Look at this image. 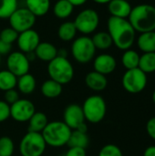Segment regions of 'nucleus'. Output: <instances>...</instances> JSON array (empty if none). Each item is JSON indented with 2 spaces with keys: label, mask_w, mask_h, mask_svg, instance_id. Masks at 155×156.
Listing matches in <instances>:
<instances>
[{
  "label": "nucleus",
  "mask_w": 155,
  "mask_h": 156,
  "mask_svg": "<svg viewBox=\"0 0 155 156\" xmlns=\"http://www.w3.org/2000/svg\"><path fill=\"white\" fill-rule=\"evenodd\" d=\"M108 33L112 43L121 50H127L132 48L135 41L136 31L128 19L110 16L107 22Z\"/></svg>",
  "instance_id": "1"
},
{
  "label": "nucleus",
  "mask_w": 155,
  "mask_h": 156,
  "mask_svg": "<svg viewBox=\"0 0 155 156\" xmlns=\"http://www.w3.org/2000/svg\"><path fill=\"white\" fill-rule=\"evenodd\" d=\"M128 18L136 32L155 31V6L153 5L141 4L132 7Z\"/></svg>",
  "instance_id": "2"
},
{
  "label": "nucleus",
  "mask_w": 155,
  "mask_h": 156,
  "mask_svg": "<svg viewBox=\"0 0 155 156\" xmlns=\"http://www.w3.org/2000/svg\"><path fill=\"white\" fill-rule=\"evenodd\" d=\"M71 131L63 121H53L47 124L41 134L47 145L58 148L68 144Z\"/></svg>",
  "instance_id": "3"
},
{
  "label": "nucleus",
  "mask_w": 155,
  "mask_h": 156,
  "mask_svg": "<svg viewBox=\"0 0 155 156\" xmlns=\"http://www.w3.org/2000/svg\"><path fill=\"white\" fill-rule=\"evenodd\" d=\"M48 74L51 80L63 86L73 80L74 68L67 58L57 56L54 59L48 62Z\"/></svg>",
  "instance_id": "4"
},
{
  "label": "nucleus",
  "mask_w": 155,
  "mask_h": 156,
  "mask_svg": "<svg viewBox=\"0 0 155 156\" xmlns=\"http://www.w3.org/2000/svg\"><path fill=\"white\" fill-rule=\"evenodd\" d=\"M85 120L90 123H99L106 116L107 104L100 95L89 96L81 105Z\"/></svg>",
  "instance_id": "5"
},
{
  "label": "nucleus",
  "mask_w": 155,
  "mask_h": 156,
  "mask_svg": "<svg viewBox=\"0 0 155 156\" xmlns=\"http://www.w3.org/2000/svg\"><path fill=\"white\" fill-rule=\"evenodd\" d=\"M47 144L40 133L27 132L21 139L18 150L21 156H42Z\"/></svg>",
  "instance_id": "6"
},
{
  "label": "nucleus",
  "mask_w": 155,
  "mask_h": 156,
  "mask_svg": "<svg viewBox=\"0 0 155 156\" xmlns=\"http://www.w3.org/2000/svg\"><path fill=\"white\" fill-rule=\"evenodd\" d=\"M71 54L74 59L80 64L90 62L96 54V48L91 40V37L81 36L73 40L71 45Z\"/></svg>",
  "instance_id": "7"
},
{
  "label": "nucleus",
  "mask_w": 155,
  "mask_h": 156,
  "mask_svg": "<svg viewBox=\"0 0 155 156\" xmlns=\"http://www.w3.org/2000/svg\"><path fill=\"white\" fill-rule=\"evenodd\" d=\"M74 25L77 31L89 35L96 31L100 24V16L98 12L92 8H86L80 11L75 17Z\"/></svg>",
  "instance_id": "8"
},
{
  "label": "nucleus",
  "mask_w": 155,
  "mask_h": 156,
  "mask_svg": "<svg viewBox=\"0 0 155 156\" xmlns=\"http://www.w3.org/2000/svg\"><path fill=\"white\" fill-rule=\"evenodd\" d=\"M124 90L132 94L142 92L147 85V75L139 68L127 69L122 79Z\"/></svg>",
  "instance_id": "9"
},
{
  "label": "nucleus",
  "mask_w": 155,
  "mask_h": 156,
  "mask_svg": "<svg viewBox=\"0 0 155 156\" xmlns=\"http://www.w3.org/2000/svg\"><path fill=\"white\" fill-rule=\"evenodd\" d=\"M37 17L26 7H17L8 17L10 27L18 33L31 29Z\"/></svg>",
  "instance_id": "10"
},
{
  "label": "nucleus",
  "mask_w": 155,
  "mask_h": 156,
  "mask_svg": "<svg viewBox=\"0 0 155 156\" xmlns=\"http://www.w3.org/2000/svg\"><path fill=\"white\" fill-rule=\"evenodd\" d=\"M36 112L34 103L27 99H19L10 105V117L17 122H26Z\"/></svg>",
  "instance_id": "11"
},
{
  "label": "nucleus",
  "mask_w": 155,
  "mask_h": 156,
  "mask_svg": "<svg viewBox=\"0 0 155 156\" xmlns=\"http://www.w3.org/2000/svg\"><path fill=\"white\" fill-rule=\"evenodd\" d=\"M6 67L7 70L18 78L28 73L30 69V61L25 53L21 51H14L8 54L6 58Z\"/></svg>",
  "instance_id": "12"
},
{
  "label": "nucleus",
  "mask_w": 155,
  "mask_h": 156,
  "mask_svg": "<svg viewBox=\"0 0 155 156\" xmlns=\"http://www.w3.org/2000/svg\"><path fill=\"white\" fill-rule=\"evenodd\" d=\"M19 50L25 54L34 52L40 41L39 34L34 29H28L18 34L16 39Z\"/></svg>",
  "instance_id": "13"
},
{
  "label": "nucleus",
  "mask_w": 155,
  "mask_h": 156,
  "mask_svg": "<svg viewBox=\"0 0 155 156\" xmlns=\"http://www.w3.org/2000/svg\"><path fill=\"white\" fill-rule=\"evenodd\" d=\"M85 116L82 107L77 103L68 105L63 112V122L71 129H77L80 124L85 122Z\"/></svg>",
  "instance_id": "14"
},
{
  "label": "nucleus",
  "mask_w": 155,
  "mask_h": 156,
  "mask_svg": "<svg viewBox=\"0 0 155 156\" xmlns=\"http://www.w3.org/2000/svg\"><path fill=\"white\" fill-rule=\"evenodd\" d=\"M93 59L94 70L105 76L112 73L117 67V61L115 58L111 54L103 53L98 55Z\"/></svg>",
  "instance_id": "15"
},
{
  "label": "nucleus",
  "mask_w": 155,
  "mask_h": 156,
  "mask_svg": "<svg viewBox=\"0 0 155 156\" xmlns=\"http://www.w3.org/2000/svg\"><path fill=\"white\" fill-rule=\"evenodd\" d=\"M132 5L127 0H111L108 4V10L111 14V16L119 17V18H128L131 11Z\"/></svg>",
  "instance_id": "16"
},
{
  "label": "nucleus",
  "mask_w": 155,
  "mask_h": 156,
  "mask_svg": "<svg viewBox=\"0 0 155 156\" xmlns=\"http://www.w3.org/2000/svg\"><path fill=\"white\" fill-rule=\"evenodd\" d=\"M85 84L93 91H102L108 85V80L105 75L93 70L85 76Z\"/></svg>",
  "instance_id": "17"
},
{
  "label": "nucleus",
  "mask_w": 155,
  "mask_h": 156,
  "mask_svg": "<svg viewBox=\"0 0 155 156\" xmlns=\"http://www.w3.org/2000/svg\"><path fill=\"white\" fill-rule=\"evenodd\" d=\"M58 48L49 42H40L35 49V55L37 58L49 62L58 56Z\"/></svg>",
  "instance_id": "18"
},
{
  "label": "nucleus",
  "mask_w": 155,
  "mask_h": 156,
  "mask_svg": "<svg viewBox=\"0 0 155 156\" xmlns=\"http://www.w3.org/2000/svg\"><path fill=\"white\" fill-rule=\"evenodd\" d=\"M26 7L36 16H44L50 9V0H26Z\"/></svg>",
  "instance_id": "19"
},
{
  "label": "nucleus",
  "mask_w": 155,
  "mask_h": 156,
  "mask_svg": "<svg viewBox=\"0 0 155 156\" xmlns=\"http://www.w3.org/2000/svg\"><path fill=\"white\" fill-rule=\"evenodd\" d=\"M62 85L58 83L57 81L49 79L45 80L40 88V91L42 95L48 99H56L62 93Z\"/></svg>",
  "instance_id": "20"
},
{
  "label": "nucleus",
  "mask_w": 155,
  "mask_h": 156,
  "mask_svg": "<svg viewBox=\"0 0 155 156\" xmlns=\"http://www.w3.org/2000/svg\"><path fill=\"white\" fill-rule=\"evenodd\" d=\"M16 87L22 94L29 95L33 93L34 90H36V87H37L36 79L32 74L26 73L17 78Z\"/></svg>",
  "instance_id": "21"
},
{
  "label": "nucleus",
  "mask_w": 155,
  "mask_h": 156,
  "mask_svg": "<svg viewBox=\"0 0 155 156\" xmlns=\"http://www.w3.org/2000/svg\"><path fill=\"white\" fill-rule=\"evenodd\" d=\"M137 46L143 52H155V31L141 33L137 38Z\"/></svg>",
  "instance_id": "22"
},
{
  "label": "nucleus",
  "mask_w": 155,
  "mask_h": 156,
  "mask_svg": "<svg viewBox=\"0 0 155 156\" xmlns=\"http://www.w3.org/2000/svg\"><path fill=\"white\" fill-rule=\"evenodd\" d=\"M28 122V132L33 133H42L47 124L48 123V120L47 115L42 112H36Z\"/></svg>",
  "instance_id": "23"
},
{
  "label": "nucleus",
  "mask_w": 155,
  "mask_h": 156,
  "mask_svg": "<svg viewBox=\"0 0 155 156\" xmlns=\"http://www.w3.org/2000/svg\"><path fill=\"white\" fill-rule=\"evenodd\" d=\"M74 5L69 0H58L53 5V13L59 19H66L71 16Z\"/></svg>",
  "instance_id": "24"
},
{
  "label": "nucleus",
  "mask_w": 155,
  "mask_h": 156,
  "mask_svg": "<svg viewBox=\"0 0 155 156\" xmlns=\"http://www.w3.org/2000/svg\"><path fill=\"white\" fill-rule=\"evenodd\" d=\"M77 28L73 22L66 21L62 23L58 29V37L65 42L72 41L75 39L77 35Z\"/></svg>",
  "instance_id": "25"
},
{
  "label": "nucleus",
  "mask_w": 155,
  "mask_h": 156,
  "mask_svg": "<svg viewBox=\"0 0 155 156\" xmlns=\"http://www.w3.org/2000/svg\"><path fill=\"white\" fill-rule=\"evenodd\" d=\"M90 144L88 133H82L78 130H72L68 144L69 147H79L86 149Z\"/></svg>",
  "instance_id": "26"
},
{
  "label": "nucleus",
  "mask_w": 155,
  "mask_h": 156,
  "mask_svg": "<svg viewBox=\"0 0 155 156\" xmlns=\"http://www.w3.org/2000/svg\"><path fill=\"white\" fill-rule=\"evenodd\" d=\"M91 40L96 49H100V50H106L113 45L112 39L110 34L108 33V31L107 32L100 31V32L95 33L93 37H91Z\"/></svg>",
  "instance_id": "27"
},
{
  "label": "nucleus",
  "mask_w": 155,
  "mask_h": 156,
  "mask_svg": "<svg viewBox=\"0 0 155 156\" xmlns=\"http://www.w3.org/2000/svg\"><path fill=\"white\" fill-rule=\"evenodd\" d=\"M17 77L7 69L0 71V90L6 91L16 87Z\"/></svg>",
  "instance_id": "28"
},
{
  "label": "nucleus",
  "mask_w": 155,
  "mask_h": 156,
  "mask_svg": "<svg viewBox=\"0 0 155 156\" xmlns=\"http://www.w3.org/2000/svg\"><path fill=\"white\" fill-rule=\"evenodd\" d=\"M140 55L133 49L124 50L122 57V63L126 69H132L139 67Z\"/></svg>",
  "instance_id": "29"
},
{
  "label": "nucleus",
  "mask_w": 155,
  "mask_h": 156,
  "mask_svg": "<svg viewBox=\"0 0 155 156\" xmlns=\"http://www.w3.org/2000/svg\"><path fill=\"white\" fill-rule=\"evenodd\" d=\"M138 68L146 74L155 72V52H147L140 56Z\"/></svg>",
  "instance_id": "30"
},
{
  "label": "nucleus",
  "mask_w": 155,
  "mask_h": 156,
  "mask_svg": "<svg viewBox=\"0 0 155 156\" xmlns=\"http://www.w3.org/2000/svg\"><path fill=\"white\" fill-rule=\"evenodd\" d=\"M17 7V0H0V19L8 18Z\"/></svg>",
  "instance_id": "31"
},
{
  "label": "nucleus",
  "mask_w": 155,
  "mask_h": 156,
  "mask_svg": "<svg viewBox=\"0 0 155 156\" xmlns=\"http://www.w3.org/2000/svg\"><path fill=\"white\" fill-rule=\"evenodd\" d=\"M15 151L13 140L8 136L0 137V156H12Z\"/></svg>",
  "instance_id": "32"
},
{
  "label": "nucleus",
  "mask_w": 155,
  "mask_h": 156,
  "mask_svg": "<svg viewBox=\"0 0 155 156\" xmlns=\"http://www.w3.org/2000/svg\"><path fill=\"white\" fill-rule=\"evenodd\" d=\"M18 34L19 33L16 32L15 29H13L11 27H5L0 31V40L12 45L15 41H16L18 37Z\"/></svg>",
  "instance_id": "33"
},
{
  "label": "nucleus",
  "mask_w": 155,
  "mask_h": 156,
  "mask_svg": "<svg viewBox=\"0 0 155 156\" xmlns=\"http://www.w3.org/2000/svg\"><path fill=\"white\" fill-rule=\"evenodd\" d=\"M99 156H123V154L122 150L117 145L106 144L100 149Z\"/></svg>",
  "instance_id": "34"
},
{
  "label": "nucleus",
  "mask_w": 155,
  "mask_h": 156,
  "mask_svg": "<svg viewBox=\"0 0 155 156\" xmlns=\"http://www.w3.org/2000/svg\"><path fill=\"white\" fill-rule=\"evenodd\" d=\"M10 118V105L5 101H0V123Z\"/></svg>",
  "instance_id": "35"
},
{
  "label": "nucleus",
  "mask_w": 155,
  "mask_h": 156,
  "mask_svg": "<svg viewBox=\"0 0 155 156\" xmlns=\"http://www.w3.org/2000/svg\"><path fill=\"white\" fill-rule=\"evenodd\" d=\"M18 100H19V93L16 89H12L5 91V101L7 104L11 105Z\"/></svg>",
  "instance_id": "36"
},
{
  "label": "nucleus",
  "mask_w": 155,
  "mask_h": 156,
  "mask_svg": "<svg viewBox=\"0 0 155 156\" xmlns=\"http://www.w3.org/2000/svg\"><path fill=\"white\" fill-rule=\"evenodd\" d=\"M86 149L79 147H69L65 156H86Z\"/></svg>",
  "instance_id": "37"
},
{
  "label": "nucleus",
  "mask_w": 155,
  "mask_h": 156,
  "mask_svg": "<svg viewBox=\"0 0 155 156\" xmlns=\"http://www.w3.org/2000/svg\"><path fill=\"white\" fill-rule=\"evenodd\" d=\"M146 131H147L148 135H149L152 139L155 140V117L151 118V119L147 122V124H146Z\"/></svg>",
  "instance_id": "38"
},
{
  "label": "nucleus",
  "mask_w": 155,
  "mask_h": 156,
  "mask_svg": "<svg viewBox=\"0 0 155 156\" xmlns=\"http://www.w3.org/2000/svg\"><path fill=\"white\" fill-rule=\"evenodd\" d=\"M11 49H12V45L11 44L5 43V42L0 40V55L1 56L10 54Z\"/></svg>",
  "instance_id": "39"
},
{
  "label": "nucleus",
  "mask_w": 155,
  "mask_h": 156,
  "mask_svg": "<svg viewBox=\"0 0 155 156\" xmlns=\"http://www.w3.org/2000/svg\"><path fill=\"white\" fill-rule=\"evenodd\" d=\"M143 156H155V145L147 147L143 153Z\"/></svg>",
  "instance_id": "40"
},
{
  "label": "nucleus",
  "mask_w": 155,
  "mask_h": 156,
  "mask_svg": "<svg viewBox=\"0 0 155 156\" xmlns=\"http://www.w3.org/2000/svg\"><path fill=\"white\" fill-rule=\"evenodd\" d=\"M74 6H80L83 5L88 2V0H69Z\"/></svg>",
  "instance_id": "41"
},
{
  "label": "nucleus",
  "mask_w": 155,
  "mask_h": 156,
  "mask_svg": "<svg viewBox=\"0 0 155 156\" xmlns=\"http://www.w3.org/2000/svg\"><path fill=\"white\" fill-rule=\"evenodd\" d=\"M94 3L99 4V5H105V4H109L111 0H92Z\"/></svg>",
  "instance_id": "42"
},
{
  "label": "nucleus",
  "mask_w": 155,
  "mask_h": 156,
  "mask_svg": "<svg viewBox=\"0 0 155 156\" xmlns=\"http://www.w3.org/2000/svg\"><path fill=\"white\" fill-rule=\"evenodd\" d=\"M153 103L155 104V90L153 91Z\"/></svg>",
  "instance_id": "43"
},
{
  "label": "nucleus",
  "mask_w": 155,
  "mask_h": 156,
  "mask_svg": "<svg viewBox=\"0 0 155 156\" xmlns=\"http://www.w3.org/2000/svg\"><path fill=\"white\" fill-rule=\"evenodd\" d=\"M1 60H2V56L0 55V63H1Z\"/></svg>",
  "instance_id": "44"
},
{
  "label": "nucleus",
  "mask_w": 155,
  "mask_h": 156,
  "mask_svg": "<svg viewBox=\"0 0 155 156\" xmlns=\"http://www.w3.org/2000/svg\"><path fill=\"white\" fill-rule=\"evenodd\" d=\"M127 1H129V0H127Z\"/></svg>",
  "instance_id": "45"
},
{
  "label": "nucleus",
  "mask_w": 155,
  "mask_h": 156,
  "mask_svg": "<svg viewBox=\"0 0 155 156\" xmlns=\"http://www.w3.org/2000/svg\"><path fill=\"white\" fill-rule=\"evenodd\" d=\"M56 156H58V155H56Z\"/></svg>",
  "instance_id": "46"
}]
</instances>
